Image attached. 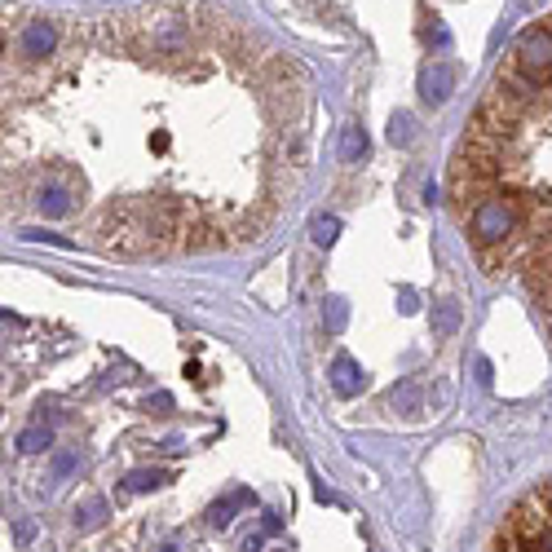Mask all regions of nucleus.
<instances>
[{"mask_svg":"<svg viewBox=\"0 0 552 552\" xmlns=\"http://www.w3.org/2000/svg\"><path fill=\"white\" fill-rule=\"evenodd\" d=\"M490 552H552V478L530 486L504 513Z\"/></svg>","mask_w":552,"mask_h":552,"instance_id":"1","label":"nucleus"},{"mask_svg":"<svg viewBox=\"0 0 552 552\" xmlns=\"http://www.w3.org/2000/svg\"><path fill=\"white\" fill-rule=\"evenodd\" d=\"M518 71L535 84H552V32L530 27L518 35Z\"/></svg>","mask_w":552,"mask_h":552,"instance_id":"2","label":"nucleus"},{"mask_svg":"<svg viewBox=\"0 0 552 552\" xmlns=\"http://www.w3.org/2000/svg\"><path fill=\"white\" fill-rule=\"evenodd\" d=\"M450 89H455V71L450 63H429V67L420 71V98L429 106H442L450 98Z\"/></svg>","mask_w":552,"mask_h":552,"instance_id":"3","label":"nucleus"},{"mask_svg":"<svg viewBox=\"0 0 552 552\" xmlns=\"http://www.w3.org/2000/svg\"><path fill=\"white\" fill-rule=\"evenodd\" d=\"M363 384H367L363 367H358L349 353H341V358L332 363V389H336L341 398H353V393H363Z\"/></svg>","mask_w":552,"mask_h":552,"instance_id":"4","label":"nucleus"},{"mask_svg":"<svg viewBox=\"0 0 552 552\" xmlns=\"http://www.w3.org/2000/svg\"><path fill=\"white\" fill-rule=\"evenodd\" d=\"M53 44H58V32H53V23L35 18L32 27H27V35H23V58H27V63H35V58H44Z\"/></svg>","mask_w":552,"mask_h":552,"instance_id":"5","label":"nucleus"},{"mask_svg":"<svg viewBox=\"0 0 552 552\" xmlns=\"http://www.w3.org/2000/svg\"><path fill=\"white\" fill-rule=\"evenodd\" d=\"M389 407H393L398 415H420L424 412V384H420V380L393 384V389H389Z\"/></svg>","mask_w":552,"mask_h":552,"instance_id":"6","label":"nucleus"},{"mask_svg":"<svg viewBox=\"0 0 552 552\" xmlns=\"http://www.w3.org/2000/svg\"><path fill=\"white\" fill-rule=\"evenodd\" d=\"M310 235H314L318 247H327V243H336V235H341V221H336V217H327V212H318V217L310 221Z\"/></svg>","mask_w":552,"mask_h":552,"instance_id":"7","label":"nucleus"},{"mask_svg":"<svg viewBox=\"0 0 552 552\" xmlns=\"http://www.w3.org/2000/svg\"><path fill=\"white\" fill-rule=\"evenodd\" d=\"M341 155H345V164H358L363 155H367V133L353 124V129H345V141H341Z\"/></svg>","mask_w":552,"mask_h":552,"instance_id":"8","label":"nucleus"},{"mask_svg":"<svg viewBox=\"0 0 552 552\" xmlns=\"http://www.w3.org/2000/svg\"><path fill=\"white\" fill-rule=\"evenodd\" d=\"M460 327V305L455 301H442L438 305V318H433V336H450Z\"/></svg>","mask_w":552,"mask_h":552,"instance_id":"9","label":"nucleus"},{"mask_svg":"<svg viewBox=\"0 0 552 552\" xmlns=\"http://www.w3.org/2000/svg\"><path fill=\"white\" fill-rule=\"evenodd\" d=\"M389 141H393V146H407V141H412V115H407V111H398V115H393V124H389Z\"/></svg>","mask_w":552,"mask_h":552,"instance_id":"10","label":"nucleus"},{"mask_svg":"<svg viewBox=\"0 0 552 552\" xmlns=\"http://www.w3.org/2000/svg\"><path fill=\"white\" fill-rule=\"evenodd\" d=\"M323 318H327V332H341V327H345V301H327V314H323Z\"/></svg>","mask_w":552,"mask_h":552,"instance_id":"11","label":"nucleus"},{"mask_svg":"<svg viewBox=\"0 0 552 552\" xmlns=\"http://www.w3.org/2000/svg\"><path fill=\"white\" fill-rule=\"evenodd\" d=\"M18 447H23V450H40V447H49V433H44V429H27V433L18 438Z\"/></svg>","mask_w":552,"mask_h":552,"instance_id":"12","label":"nucleus"},{"mask_svg":"<svg viewBox=\"0 0 552 552\" xmlns=\"http://www.w3.org/2000/svg\"><path fill=\"white\" fill-rule=\"evenodd\" d=\"M129 486H133V490H146V486H160V473H133V478H129Z\"/></svg>","mask_w":552,"mask_h":552,"instance_id":"13","label":"nucleus"},{"mask_svg":"<svg viewBox=\"0 0 552 552\" xmlns=\"http://www.w3.org/2000/svg\"><path fill=\"white\" fill-rule=\"evenodd\" d=\"M164 552H173V548H164Z\"/></svg>","mask_w":552,"mask_h":552,"instance_id":"14","label":"nucleus"}]
</instances>
